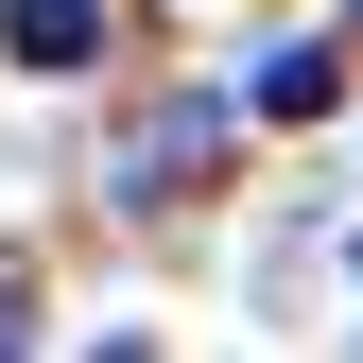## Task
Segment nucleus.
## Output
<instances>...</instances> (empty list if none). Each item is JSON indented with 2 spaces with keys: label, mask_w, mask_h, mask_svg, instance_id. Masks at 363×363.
<instances>
[{
  "label": "nucleus",
  "mask_w": 363,
  "mask_h": 363,
  "mask_svg": "<svg viewBox=\"0 0 363 363\" xmlns=\"http://www.w3.org/2000/svg\"><path fill=\"white\" fill-rule=\"evenodd\" d=\"M0 52L18 69H86L104 52V0H0Z\"/></svg>",
  "instance_id": "f257e3e1"
},
{
  "label": "nucleus",
  "mask_w": 363,
  "mask_h": 363,
  "mask_svg": "<svg viewBox=\"0 0 363 363\" xmlns=\"http://www.w3.org/2000/svg\"><path fill=\"white\" fill-rule=\"evenodd\" d=\"M208 156H225V104H173V121H156V139H139V156H121V191H139V208H156V191H191V173H208Z\"/></svg>",
  "instance_id": "f03ea898"
},
{
  "label": "nucleus",
  "mask_w": 363,
  "mask_h": 363,
  "mask_svg": "<svg viewBox=\"0 0 363 363\" xmlns=\"http://www.w3.org/2000/svg\"><path fill=\"white\" fill-rule=\"evenodd\" d=\"M0 346H35V311H18V294H0Z\"/></svg>",
  "instance_id": "20e7f679"
},
{
  "label": "nucleus",
  "mask_w": 363,
  "mask_h": 363,
  "mask_svg": "<svg viewBox=\"0 0 363 363\" xmlns=\"http://www.w3.org/2000/svg\"><path fill=\"white\" fill-rule=\"evenodd\" d=\"M346 104V52H277V69H259V121H329Z\"/></svg>",
  "instance_id": "7ed1b4c3"
}]
</instances>
